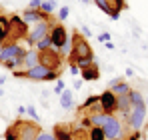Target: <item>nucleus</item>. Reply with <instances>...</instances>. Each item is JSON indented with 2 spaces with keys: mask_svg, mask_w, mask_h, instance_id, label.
<instances>
[{
  "mask_svg": "<svg viewBox=\"0 0 148 140\" xmlns=\"http://www.w3.org/2000/svg\"><path fill=\"white\" fill-rule=\"evenodd\" d=\"M62 70H50L42 64L34 66L28 70H14L12 74L16 78H26V80H34V82H50V80H58Z\"/></svg>",
  "mask_w": 148,
  "mask_h": 140,
  "instance_id": "1",
  "label": "nucleus"
},
{
  "mask_svg": "<svg viewBox=\"0 0 148 140\" xmlns=\"http://www.w3.org/2000/svg\"><path fill=\"white\" fill-rule=\"evenodd\" d=\"M70 36H72V52H70V56H68V62H70V64H78V62L84 60V58H94V52H92L90 42H88L78 30H74Z\"/></svg>",
  "mask_w": 148,
  "mask_h": 140,
  "instance_id": "2",
  "label": "nucleus"
},
{
  "mask_svg": "<svg viewBox=\"0 0 148 140\" xmlns=\"http://www.w3.org/2000/svg\"><path fill=\"white\" fill-rule=\"evenodd\" d=\"M12 128L16 132V140H36V136L42 132L36 120H24V118H18L12 124Z\"/></svg>",
  "mask_w": 148,
  "mask_h": 140,
  "instance_id": "3",
  "label": "nucleus"
},
{
  "mask_svg": "<svg viewBox=\"0 0 148 140\" xmlns=\"http://www.w3.org/2000/svg\"><path fill=\"white\" fill-rule=\"evenodd\" d=\"M28 24L22 20V16L18 14H10V32H8V40L6 42H20V40H26L28 36ZM4 42V44H6Z\"/></svg>",
  "mask_w": 148,
  "mask_h": 140,
  "instance_id": "4",
  "label": "nucleus"
},
{
  "mask_svg": "<svg viewBox=\"0 0 148 140\" xmlns=\"http://www.w3.org/2000/svg\"><path fill=\"white\" fill-rule=\"evenodd\" d=\"M144 118H146V100L132 104L130 116H128L126 122H128L130 130H142V126H144Z\"/></svg>",
  "mask_w": 148,
  "mask_h": 140,
  "instance_id": "5",
  "label": "nucleus"
},
{
  "mask_svg": "<svg viewBox=\"0 0 148 140\" xmlns=\"http://www.w3.org/2000/svg\"><path fill=\"white\" fill-rule=\"evenodd\" d=\"M52 18L50 20H42V22H36V26L28 32V36H26V42L30 44V46L34 48V44L38 42V40H42L44 36H48L50 34V28H52Z\"/></svg>",
  "mask_w": 148,
  "mask_h": 140,
  "instance_id": "6",
  "label": "nucleus"
},
{
  "mask_svg": "<svg viewBox=\"0 0 148 140\" xmlns=\"http://www.w3.org/2000/svg\"><path fill=\"white\" fill-rule=\"evenodd\" d=\"M102 130H104V136H106V140H116V138H122V136H126V134H124L122 122L114 116V114H110V116H108L106 124L102 126Z\"/></svg>",
  "mask_w": 148,
  "mask_h": 140,
  "instance_id": "7",
  "label": "nucleus"
},
{
  "mask_svg": "<svg viewBox=\"0 0 148 140\" xmlns=\"http://www.w3.org/2000/svg\"><path fill=\"white\" fill-rule=\"evenodd\" d=\"M48 36H50V40H52V48H54V50H60V48L64 46V42L70 38L66 26H64L62 22H54V24H52Z\"/></svg>",
  "mask_w": 148,
  "mask_h": 140,
  "instance_id": "8",
  "label": "nucleus"
},
{
  "mask_svg": "<svg viewBox=\"0 0 148 140\" xmlns=\"http://www.w3.org/2000/svg\"><path fill=\"white\" fill-rule=\"evenodd\" d=\"M62 62H64L62 54L58 50H54V48H48V50H42L40 52V64L50 68V70H60Z\"/></svg>",
  "mask_w": 148,
  "mask_h": 140,
  "instance_id": "9",
  "label": "nucleus"
},
{
  "mask_svg": "<svg viewBox=\"0 0 148 140\" xmlns=\"http://www.w3.org/2000/svg\"><path fill=\"white\" fill-rule=\"evenodd\" d=\"M98 108L104 112V114H116V112H118V96L112 92L110 88L104 90V92L100 94Z\"/></svg>",
  "mask_w": 148,
  "mask_h": 140,
  "instance_id": "10",
  "label": "nucleus"
},
{
  "mask_svg": "<svg viewBox=\"0 0 148 140\" xmlns=\"http://www.w3.org/2000/svg\"><path fill=\"white\" fill-rule=\"evenodd\" d=\"M24 54H26V50L18 42H6V44H2V48H0V64L6 62V60L18 58V56H24Z\"/></svg>",
  "mask_w": 148,
  "mask_h": 140,
  "instance_id": "11",
  "label": "nucleus"
},
{
  "mask_svg": "<svg viewBox=\"0 0 148 140\" xmlns=\"http://www.w3.org/2000/svg\"><path fill=\"white\" fill-rule=\"evenodd\" d=\"M54 140H74V126L70 122H58L52 128Z\"/></svg>",
  "mask_w": 148,
  "mask_h": 140,
  "instance_id": "12",
  "label": "nucleus"
},
{
  "mask_svg": "<svg viewBox=\"0 0 148 140\" xmlns=\"http://www.w3.org/2000/svg\"><path fill=\"white\" fill-rule=\"evenodd\" d=\"M80 78L82 80H86V82H96L100 78V68L96 62H92L90 66H84V68H80Z\"/></svg>",
  "mask_w": 148,
  "mask_h": 140,
  "instance_id": "13",
  "label": "nucleus"
},
{
  "mask_svg": "<svg viewBox=\"0 0 148 140\" xmlns=\"http://www.w3.org/2000/svg\"><path fill=\"white\" fill-rule=\"evenodd\" d=\"M52 16H48V14H44L42 10H28L26 8L24 12H22V20H24L26 24H30V22H42V20H50Z\"/></svg>",
  "mask_w": 148,
  "mask_h": 140,
  "instance_id": "14",
  "label": "nucleus"
},
{
  "mask_svg": "<svg viewBox=\"0 0 148 140\" xmlns=\"http://www.w3.org/2000/svg\"><path fill=\"white\" fill-rule=\"evenodd\" d=\"M8 32H10V16L0 8V44L8 40Z\"/></svg>",
  "mask_w": 148,
  "mask_h": 140,
  "instance_id": "15",
  "label": "nucleus"
},
{
  "mask_svg": "<svg viewBox=\"0 0 148 140\" xmlns=\"http://www.w3.org/2000/svg\"><path fill=\"white\" fill-rule=\"evenodd\" d=\"M40 64V52L36 50V48H30V50H26V56H24V70L28 68H34V66H38Z\"/></svg>",
  "mask_w": 148,
  "mask_h": 140,
  "instance_id": "16",
  "label": "nucleus"
},
{
  "mask_svg": "<svg viewBox=\"0 0 148 140\" xmlns=\"http://www.w3.org/2000/svg\"><path fill=\"white\" fill-rule=\"evenodd\" d=\"M110 90L116 94V96H122V94H128L132 88H130V86L124 82L122 78H114V80L110 82Z\"/></svg>",
  "mask_w": 148,
  "mask_h": 140,
  "instance_id": "17",
  "label": "nucleus"
},
{
  "mask_svg": "<svg viewBox=\"0 0 148 140\" xmlns=\"http://www.w3.org/2000/svg\"><path fill=\"white\" fill-rule=\"evenodd\" d=\"M72 100H74L72 90H64V92L60 94V106H62L64 110H70V108H72Z\"/></svg>",
  "mask_w": 148,
  "mask_h": 140,
  "instance_id": "18",
  "label": "nucleus"
},
{
  "mask_svg": "<svg viewBox=\"0 0 148 140\" xmlns=\"http://www.w3.org/2000/svg\"><path fill=\"white\" fill-rule=\"evenodd\" d=\"M88 140H106L102 126H90L88 128Z\"/></svg>",
  "mask_w": 148,
  "mask_h": 140,
  "instance_id": "19",
  "label": "nucleus"
},
{
  "mask_svg": "<svg viewBox=\"0 0 148 140\" xmlns=\"http://www.w3.org/2000/svg\"><path fill=\"white\" fill-rule=\"evenodd\" d=\"M100 102V96H88L86 100H84V104L80 106V110H88V108H94V106H98Z\"/></svg>",
  "mask_w": 148,
  "mask_h": 140,
  "instance_id": "20",
  "label": "nucleus"
},
{
  "mask_svg": "<svg viewBox=\"0 0 148 140\" xmlns=\"http://www.w3.org/2000/svg\"><path fill=\"white\" fill-rule=\"evenodd\" d=\"M56 6H58V4H56V0H50V2H42V4H40V10H42L44 14L52 16V12L56 10Z\"/></svg>",
  "mask_w": 148,
  "mask_h": 140,
  "instance_id": "21",
  "label": "nucleus"
},
{
  "mask_svg": "<svg viewBox=\"0 0 148 140\" xmlns=\"http://www.w3.org/2000/svg\"><path fill=\"white\" fill-rule=\"evenodd\" d=\"M34 48H36L38 52H42V50H48V48H52V40H50V36H44L42 40H38V42L34 44Z\"/></svg>",
  "mask_w": 148,
  "mask_h": 140,
  "instance_id": "22",
  "label": "nucleus"
},
{
  "mask_svg": "<svg viewBox=\"0 0 148 140\" xmlns=\"http://www.w3.org/2000/svg\"><path fill=\"white\" fill-rule=\"evenodd\" d=\"M68 14H70V8H68V6H60V8H58V14H56V16H58V22H64V20L68 18Z\"/></svg>",
  "mask_w": 148,
  "mask_h": 140,
  "instance_id": "23",
  "label": "nucleus"
},
{
  "mask_svg": "<svg viewBox=\"0 0 148 140\" xmlns=\"http://www.w3.org/2000/svg\"><path fill=\"white\" fill-rule=\"evenodd\" d=\"M64 86H66V84H64V80H62V78H58V80H56V84H54V88H52V92L56 94V96H60V94L66 90Z\"/></svg>",
  "mask_w": 148,
  "mask_h": 140,
  "instance_id": "24",
  "label": "nucleus"
},
{
  "mask_svg": "<svg viewBox=\"0 0 148 140\" xmlns=\"http://www.w3.org/2000/svg\"><path fill=\"white\" fill-rule=\"evenodd\" d=\"M4 140H16V132H14V128H12V124L6 128V132H4Z\"/></svg>",
  "mask_w": 148,
  "mask_h": 140,
  "instance_id": "25",
  "label": "nucleus"
},
{
  "mask_svg": "<svg viewBox=\"0 0 148 140\" xmlns=\"http://www.w3.org/2000/svg\"><path fill=\"white\" fill-rule=\"evenodd\" d=\"M26 114L30 116V120H36V122H38V112H36L34 106H26Z\"/></svg>",
  "mask_w": 148,
  "mask_h": 140,
  "instance_id": "26",
  "label": "nucleus"
},
{
  "mask_svg": "<svg viewBox=\"0 0 148 140\" xmlns=\"http://www.w3.org/2000/svg\"><path fill=\"white\" fill-rule=\"evenodd\" d=\"M40 4H42V0H30L28 10H40Z\"/></svg>",
  "mask_w": 148,
  "mask_h": 140,
  "instance_id": "27",
  "label": "nucleus"
},
{
  "mask_svg": "<svg viewBox=\"0 0 148 140\" xmlns=\"http://www.w3.org/2000/svg\"><path fill=\"white\" fill-rule=\"evenodd\" d=\"M140 138H142V132H140V130H132L130 136H128L126 140H140Z\"/></svg>",
  "mask_w": 148,
  "mask_h": 140,
  "instance_id": "28",
  "label": "nucleus"
},
{
  "mask_svg": "<svg viewBox=\"0 0 148 140\" xmlns=\"http://www.w3.org/2000/svg\"><path fill=\"white\" fill-rule=\"evenodd\" d=\"M110 38H112V36H110V32H102V34L98 36V40L102 42V44H104V42H110Z\"/></svg>",
  "mask_w": 148,
  "mask_h": 140,
  "instance_id": "29",
  "label": "nucleus"
},
{
  "mask_svg": "<svg viewBox=\"0 0 148 140\" xmlns=\"http://www.w3.org/2000/svg\"><path fill=\"white\" fill-rule=\"evenodd\" d=\"M36 140H54V136H52V134H46V132H40V134L36 136Z\"/></svg>",
  "mask_w": 148,
  "mask_h": 140,
  "instance_id": "30",
  "label": "nucleus"
},
{
  "mask_svg": "<svg viewBox=\"0 0 148 140\" xmlns=\"http://www.w3.org/2000/svg\"><path fill=\"white\" fill-rule=\"evenodd\" d=\"M68 72H70L72 76H80V68H78L76 64H70V70H68Z\"/></svg>",
  "mask_w": 148,
  "mask_h": 140,
  "instance_id": "31",
  "label": "nucleus"
},
{
  "mask_svg": "<svg viewBox=\"0 0 148 140\" xmlns=\"http://www.w3.org/2000/svg\"><path fill=\"white\" fill-rule=\"evenodd\" d=\"M82 36H84V38H86V36H90V28H88V26H84V28H82Z\"/></svg>",
  "mask_w": 148,
  "mask_h": 140,
  "instance_id": "32",
  "label": "nucleus"
},
{
  "mask_svg": "<svg viewBox=\"0 0 148 140\" xmlns=\"http://www.w3.org/2000/svg\"><path fill=\"white\" fill-rule=\"evenodd\" d=\"M22 114H26V106H18V116H22Z\"/></svg>",
  "mask_w": 148,
  "mask_h": 140,
  "instance_id": "33",
  "label": "nucleus"
},
{
  "mask_svg": "<svg viewBox=\"0 0 148 140\" xmlns=\"http://www.w3.org/2000/svg\"><path fill=\"white\" fill-rule=\"evenodd\" d=\"M4 82H6V76H4V74H0V84H4Z\"/></svg>",
  "mask_w": 148,
  "mask_h": 140,
  "instance_id": "34",
  "label": "nucleus"
},
{
  "mask_svg": "<svg viewBox=\"0 0 148 140\" xmlns=\"http://www.w3.org/2000/svg\"><path fill=\"white\" fill-rule=\"evenodd\" d=\"M116 140H126V136H122V138H116Z\"/></svg>",
  "mask_w": 148,
  "mask_h": 140,
  "instance_id": "35",
  "label": "nucleus"
},
{
  "mask_svg": "<svg viewBox=\"0 0 148 140\" xmlns=\"http://www.w3.org/2000/svg\"><path fill=\"white\" fill-rule=\"evenodd\" d=\"M82 2H84V4H88V2H90V0H82Z\"/></svg>",
  "mask_w": 148,
  "mask_h": 140,
  "instance_id": "36",
  "label": "nucleus"
},
{
  "mask_svg": "<svg viewBox=\"0 0 148 140\" xmlns=\"http://www.w3.org/2000/svg\"><path fill=\"white\" fill-rule=\"evenodd\" d=\"M146 110H148V98H146Z\"/></svg>",
  "mask_w": 148,
  "mask_h": 140,
  "instance_id": "37",
  "label": "nucleus"
},
{
  "mask_svg": "<svg viewBox=\"0 0 148 140\" xmlns=\"http://www.w3.org/2000/svg\"><path fill=\"white\" fill-rule=\"evenodd\" d=\"M42 2H50V0H42Z\"/></svg>",
  "mask_w": 148,
  "mask_h": 140,
  "instance_id": "38",
  "label": "nucleus"
},
{
  "mask_svg": "<svg viewBox=\"0 0 148 140\" xmlns=\"http://www.w3.org/2000/svg\"><path fill=\"white\" fill-rule=\"evenodd\" d=\"M0 48H2V44H0Z\"/></svg>",
  "mask_w": 148,
  "mask_h": 140,
  "instance_id": "39",
  "label": "nucleus"
}]
</instances>
